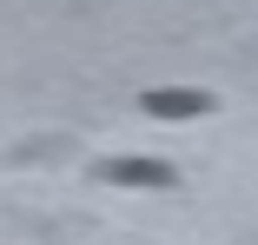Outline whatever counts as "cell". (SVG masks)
<instances>
[{
    "label": "cell",
    "instance_id": "6da1fadb",
    "mask_svg": "<svg viewBox=\"0 0 258 245\" xmlns=\"http://www.w3.org/2000/svg\"><path fill=\"white\" fill-rule=\"evenodd\" d=\"M146 113L152 119H192V113H212V93H146Z\"/></svg>",
    "mask_w": 258,
    "mask_h": 245
}]
</instances>
